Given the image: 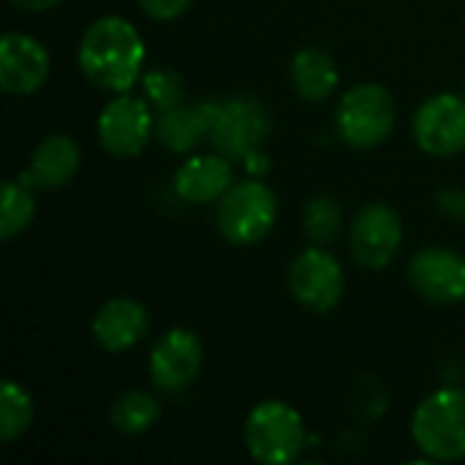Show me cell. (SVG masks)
Segmentation results:
<instances>
[{
    "instance_id": "6da1fadb",
    "label": "cell",
    "mask_w": 465,
    "mask_h": 465,
    "mask_svg": "<svg viewBox=\"0 0 465 465\" xmlns=\"http://www.w3.org/2000/svg\"><path fill=\"white\" fill-rule=\"evenodd\" d=\"M147 46L125 16H101L79 38L76 63L82 76L104 93H131L142 79Z\"/></svg>"
},
{
    "instance_id": "7a4b0ae2",
    "label": "cell",
    "mask_w": 465,
    "mask_h": 465,
    "mask_svg": "<svg viewBox=\"0 0 465 465\" xmlns=\"http://www.w3.org/2000/svg\"><path fill=\"white\" fill-rule=\"evenodd\" d=\"M207 144L229 161H245L270 139V112L253 95L210 98L207 101Z\"/></svg>"
},
{
    "instance_id": "3957f363",
    "label": "cell",
    "mask_w": 465,
    "mask_h": 465,
    "mask_svg": "<svg viewBox=\"0 0 465 465\" xmlns=\"http://www.w3.org/2000/svg\"><path fill=\"white\" fill-rule=\"evenodd\" d=\"M411 439L428 460L452 463L465 458V390L430 392L411 417Z\"/></svg>"
},
{
    "instance_id": "277c9868",
    "label": "cell",
    "mask_w": 465,
    "mask_h": 465,
    "mask_svg": "<svg viewBox=\"0 0 465 465\" xmlns=\"http://www.w3.org/2000/svg\"><path fill=\"white\" fill-rule=\"evenodd\" d=\"M398 106L384 84L362 82L346 90L335 106V134L354 150H373L392 136Z\"/></svg>"
},
{
    "instance_id": "5b68a950",
    "label": "cell",
    "mask_w": 465,
    "mask_h": 465,
    "mask_svg": "<svg viewBox=\"0 0 465 465\" xmlns=\"http://www.w3.org/2000/svg\"><path fill=\"white\" fill-rule=\"evenodd\" d=\"M242 439L248 455L262 465L294 463L305 450V422L302 414L286 401H262L251 409Z\"/></svg>"
},
{
    "instance_id": "8992f818",
    "label": "cell",
    "mask_w": 465,
    "mask_h": 465,
    "mask_svg": "<svg viewBox=\"0 0 465 465\" xmlns=\"http://www.w3.org/2000/svg\"><path fill=\"white\" fill-rule=\"evenodd\" d=\"M278 221V196L259 177L234 183L218 202V232L237 248L259 245Z\"/></svg>"
},
{
    "instance_id": "52a82bcc",
    "label": "cell",
    "mask_w": 465,
    "mask_h": 465,
    "mask_svg": "<svg viewBox=\"0 0 465 465\" xmlns=\"http://www.w3.org/2000/svg\"><path fill=\"white\" fill-rule=\"evenodd\" d=\"M403 245V221L398 210L387 202L362 204L349 229V248L360 267L371 272L387 270Z\"/></svg>"
},
{
    "instance_id": "ba28073f",
    "label": "cell",
    "mask_w": 465,
    "mask_h": 465,
    "mask_svg": "<svg viewBox=\"0 0 465 465\" xmlns=\"http://www.w3.org/2000/svg\"><path fill=\"white\" fill-rule=\"evenodd\" d=\"M101 147L114 158H136L155 136V117L147 98L131 93H114L95 123Z\"/></svg>"
},
{
    "instance_id": "9c48e42d",
    "label": "cell",
    "mask_w": 465,
    "mask_h": 465,
    "mask_svg": "<svg viewBox=\"0 0 465 465\" xmlns=\"http://www.w3.org/2000/svg\"><path fill=\"white\" fill-rule=\"evenodd\" d=\"M289 292L311 313H330L346 292L343 264L322 245L305 248L289 267Z\"/></svg>"
},
{
    "instance_id": "30bf717a",
    "label": "cell",
    "mask_w": 465,
    "mask_h": 465,
    "mask_svg": "<svg viewBox=\"0 0 465 465\" xmlns=\"http://www.w3.org/2000/svg\"><path fill=\"white\" fill-rule=\"evenodd\" d=\"M204 365V346L193 330L174 327L163 332L150 351L147 373L158 392L183 395L199 379Z\"/></svg>"
},
{
    "instance_id": "8fae6325",
    "label": "cell",
    "mask_w": 465,
    "mask_h": 465,
    "mask_svg": "<svg viewBox=\"0 0 465 465\" xmlns=\"http://www.w3.org/2000/svg\"><path fill=\"white\" fill-rule=\"evenodd\" d=\"M414 139L422 153L450 158L465 150V98L439 93L420 104L411 120Z\"/></svg>"
},
{
    "instance_id": "7c38bea8",
    "label": "cell",
    "mask_w": 465,
    "mask_h": 465,
    "mask_svg": "<svg viewBox=\"0 0 465 465\" xmlns=\"http://www.w3.org/2000/svg\"><path fill=\"white\" fill-rule=\"evenodd\" d=\"M411 289L436 305H455L465 300V256L444 245H430L409 262Z\"/></svg>"
},
{
    "instance_id": "4fadbf2b",
    "label": "cell",
    "mask_w": 465,
    "mask_h": 465,
    "mask_svg": "<svg viewBox=\"0 0 465 465\" xmlns=\"http://www.w3.org/2000/svg\"><path fill=\"white\" fill-rule=\"evenodd\" d=\"M52 71L46 46L27 33H5L0 41V87L8 95L25 98L38 93Z\"/></svg>"
},
{
    "instance_id": "5bb4252c",
    "label": "cell",
    "mask_w": 465,
    "mask_h": 465,
    "mask_svg": "<svg viewBox=\"0 0 465 465\" xmlns=\"http://www.w3.org/2000/svg\"><path fill=\"white\" fill-rule=\"evenodd\" d=\"M150 324H153L150 311L139 300L112 297L93 313L90 332L104 351L123 354L147 338Z\"/></svg>"
},
{
    "instance_id": "9a60e30c",
    "label": "cell",
    "mask_w": 465,
    "mask_h": 465,
    "mask_svg": "<svg viewBox=\"0 0 465 465\" xmlns=\"http://www.w3.org/2000/svg\"><path fill=\"white\" fill-rule=\"evenodd\" d=\"M234 185L232 161L221 153L210 155H188L174 172V193L185 204H215Z\"/></svg>"
},
{
    "instance_id": "2e32d148",
    "label": "cell",
    "mask_w": 465,
    "mask_h": 465,
    "mask_svg": "<svg viewBox=\"0 0 465 465\" xmlns=\"http://www.w3.org/2000/svg\"><path fill=\"white\" fill-rule=\"evenodd\" d=\"M82 163V153L74 136L68 134H49L38 142V147L30 155V163L25 172H19L16 180L30 185L33 191H54L68 185Z\"/></svg>"
},
{
    "instance_id": "e0dca14e",
    "label": "cell",
    "mask_w": 465,
    "mask_h": 465,
    "mask_svg": "<svg viewBox=\"0 0 465 465\" xmlns=\"http://www.w3.org/2000/svg\"><path fill=\"white\" fill-rule=\"evenodd\" d=\"M207 101L202 104H177L172 109L158 112L155 117V139L177 155L193 153L202 142H207Z\"/></svg>"
},
{
    "instance_id": "ac0fdd59",
    "label": "cell",
    "mask_w": 465,
    "mask_h": 465,
    "mask_svg": "<svg viewBox=\"0 0 465 465\" xmlns=\"http://www.w3.org/2000/svg\"><path fill=\"white\" fill-rule=\"evenodd\" d=\"M341 74L335 60L316 46H305L292 60V84L297 95L308 104L327 101L338 90Z\"/></svg>"
},
{
    "instance_id": "d6986e66",
    "label": "cell",
    "mask_w": 465,
    "mask_h": 465,
    "mask_svg": "<svg viewBox=\"0 0 465 465\" xmlns=\"http://www.w3.org/2000/svg\"><path fill=\"white\" fill-rule=\"evenodd\" d=\"M161 420L158 401L144 390H128L109 406V422L123 436H142Z\"/></svg>"
},
{
    "instance_id": "ffe728a7",
    "label": "cell",
    "mask_w": 465,
    "mask_h": 465,
    "mask_svg": "<svg viewBox=\"0 0 465 465\" xmlns=\"http://www.w3.org/2000/svg\"><path fill=\"white\" fill-rule=\"evenodd\" d=\"M35 218V196L33 188L22 180H5L3 202H0V240H14L30 229Z\"/></svg>"
},
{
    "instance_id": "44dd1931",
    "label": "cell",
    "mask_w": 465,
    "mask_h": 465,
    "mask_svg": "<svg viewBox=\"0 0 465 465\" xmlns=\"http://www.w3.org/2000/svg\"><path fill=\"white\" fill-rule=\"evenodd\" d=\"M33 414H35V406H33L30 392L22 384L8 379L0 390V441L11 444L22 439L33 425Z\"/></svg>"
},
{
    "instance_id": "7402d4cb",
    "label": "cell",
    "mask_w": 465,
    "mask_h": 465,
    "mask_svg": "<svg viewBox=\"0 0 465 465\" xmlns=\"http://www.w3.org/2000/svg\"><path fill=\"white\" fill-rule=\"evenodd\" d=\"M343 226V210L338 204L335 196L330 193H319L313 196L305 210H302V232L316 242V245H327L338 237Z\"/></svg>"
},
{
    "instance_id": "603a6c76",
    "label": "cell",
    "mask_w": 465,
    "mask_h": 465,
    "mask_svg": "<svg viewBox=\"0 0 465 465\" xmlns=\"http://www.w3.org/2000/svg\"><path fill=\"white\" fill-rule=\"evenodd\" d=\"M142 90H144V98L150 101V106L155 112L172 109V106L185 101V82H183L180 71H174L169 65L147 68L142 74Z\"/></svg>"
},
{
    "instance_id": "cb8c5ba5",
    "label": "cell",
    "mask_w": 465,
    "mask_h": 465,
    "mask_svg": "<svg viewBox=\"0 0 465 465\" xmlns=\"http://www.w3.org/2000/svg\"><path fill=\"white\" fill-rule=\"evenodd\" d=\"M193 0H139V8L155 22H172L191 8Z\"/></svg>"
},
{
    "instance_id": "d4e9b609",
    "label": "cell",
    "mask_w": 465,
    "mask_h": 465,
    "mask_svg": "<svg viewBox=\"0 0 465 465\" xmlns=\"http://www.w3.org/2000/svg\"><path fill=\"white\" fill-rule=\"evenodd\" d=\"M436 204L441 213H447L450 218L455 221H463L465 223V191L463 188H444L439 191L436 196Z\"/></svg>"
},
{
    "instance_id": "484cf974",
    "label": "cell",
    "mask_w": 465,
    "mask_h": 465,
    "mask_svg": "<svg viewBox=\"0 0 465 465\" xmlns=\"http://www.w3.org/2000/svg\"><path fill=\"white\" fill-rule=\"evenodd\" d=\"M242 166H245L253 177H259V180H262V177L270 172V158H267L262 150H256V153H251V155L242 161Z\"/></svg>"
},
{
    "instance_id": "4316f807",
    "label": "cell",
    "mask_w": 465,
    "mask_h": 465,
    "mask_svg": "<svg viewBox=\"0 0 465 465\" xmlns=\"http://www.w3.org/2000/svg\"><path fill=\"white\" fill-rule=\"evenodd\" d=\"M14 8H22L27 14H41V11H49L54 5H60L63 0H8Z\"/></svg>"
}]
</instances>
